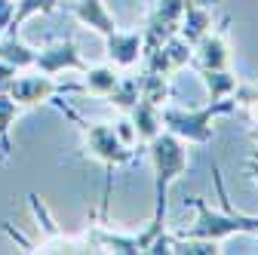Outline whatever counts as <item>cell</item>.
<instances>
[{
	"instance_id": "obj_1",
	"label": "cell",
	"mask_w": 258,
	"mask_h": 255,
	"mask_svg": "<svg viewBox=\"0 0 258 255\" xmlns=\"http://www.w3.org/2000/svg\"><path fill=\"white\" fill-rule=\"evenodd\" d=\"M240 108L237 92L228 99H209L203 108H175V105H163L160 117H163V130L178 136L181 142L190 145H209L215 136V120L228 117Z\"/></svg>"
},
{
	"instance_id": "obj_2",
	"label": "cell",
	"mask_w": 258,
	"mask_h": 255,
	"mask_svg": "<svg viewBox=\"0 0 258 255\" xmlns=\"http://www.w3.org/2000/svg\"><path fill=\"white\" fill-rule=\"evenodd\" d=\"M148 145V157H151V166H154V218L157 225H163V218H166V190L175 178H181L187 172V145L166 133V130H160Z\"/></svg>"
},
{
	"instance_id": "obj_3",
	"label": "cell",
	"mask_w": 258,
	"mask_h": 255,
	"mask_svg": "<svg viewBox=\"0 0 258 255\" xmlns=\"http://www.w3.org/2000/svg\"><path fill=\"white\" fill-rule=\"evenodd\" d=\"M80 126H83V136H86L89 154L95 157V160H102L108 169L123 166V163H133L136 151L126 148V145L117 139L114 126H108V123H83V120H80Z\"/></svg>"
},
{
	"instance_id": "obj_4",
	"label": "cell",
	"mask_w": 258,
	"mask_h": 255,
	"mask_svg": "<svg viewBox=\"0 0 258 255\" xmlns=\"http://www.w3.org/2000/svg\"><path fill=\"white\" fill-rule=\"evenodd\" d=\"M190 4H194V0H157V7H154V13H151V19H148V28L142 31V34H145V55H148L151 49H157L166 37L178 34L181 16H184V10H187ZM145 55H142V58H145Z\"/></svg>"
},
{
	"instance_id": "obj_5",
	"label": "cell",
	"mask_w": 258,
	"mask_h": 255,
	"mask_svg": "<svg viewBox=\"0 0 258 255\" xmlns=\"http://www.w3.org/2000/svg\"><path fill=\"white\" fill-rule=\"evenodd\" d=\"M194 68H231V46H228V19L212 25L206 34L194 43Z\"/></svg>"
},
{
	"instance_id": "obj_6",
	"label": "cell",
	"mask_w": 258,
	"mask_h": 255,
	"mask_svg": "<svg viewBox=\"0 0 258 255\" xmlns=\"http://www.w3.org/2000/svg\"><path fill=\"white\" fill-rule=\"evenodd\" d=\"M190 58H194V46L181 34H172V37H166L163 43H160L157 49H151L145 55V71L169 77V74L181 71L184 65H190Z\"/></svg>"
},
{
	"instance_id": "obj_7",
	"label": "cell",
	"mask_w": 258,
	"mask_h": 255,
	"mask_svg": "<svg viewBox=\"0 0 258 255\" xmlns=\"http://www.w3.org/2000/svg\"><path fill=\"white\" fill-rule=\"evenodd\" d=\"M34 65L40 74H58V71H86L83 58L77 52V43L74 40H58L52 46H46L43 52H37Z\"/></svg>"
},
{
	"instance_id": "obj_8",
	"label": "cell",
	"mask_w": 258,
	"mask_h": 255,
	"mask_svg": "<svg viewBox=\"0 0 258 255\" xmlns=\"http://www.w3.org/2000/svg\"><path fill=\"white\" fill-rule=\"evenodd\" d=\"M108 55L117 68H133L136 61L145 55V34L142 31H114L105 37Z\"/></svg>"
},
{
	"instance_id": "obj_9",
	"label": "cell",
	"mask_w": 258,
	"mask_h": 255,
	"mask_svg": "<svg viewBox=\"0 0 258 255\" xmlns=\"http://www.w3.org/2000/svg\"><path fill=\"white\" fill-rule=\"evenodd\" d=\"M209 4H215V0H194V4L184 10V16H181L178 34H181L190 46L212 28V10H209Z\"/></svg>"
},
{
	"instance_id": "obj_10",
	"label": "cell",
	"mask_w": 258,
	"mask_h": 255,
	"mask_svg": "<svg viewBox=\"0 0 258 255\" xmlns=\"http://www.w3.org/2000/svg\"><path fill=\"white\" fill-rule=\"evenodd\" d=\"M7 92L19 105H37V102H46L55 92V83L49 80V74H43V77H16Z\"/></svg>"
},
{
	"instance_id": "obj_11",
	"label": "cell",
	"mask_w": 258,
	"mask_h": 255,
	"mask_svg": "<svg viewBox=\"0 0 258 255\" xmlns=\"http://www.w3.org/2000/svg\"><path fill=\"white\" fill-rule=\"evenodd\" d=\"M129 114V120H133V126H136V133H139V142H151L160 130H163V117H160V105H154V102H148V99H142L139 95V102L126 111Z\"/></svg>"
},
{
	"instance_id": "obj_12",
	"label": "cell",
	"mask_w": 258,
	"mask_h": 255,
	"mask_svg": "<svg viewBox=\"0 0 258 255\" xmlns=\"http://www.w3.org/2000/svg\"><path fill=\"white\" fill-rule=\"evenodd\" d=\"M71 10H74V16H77L86 28L99 31V34H105V37L117 31V22H114V16L108 13L105 0H77Z\"/></svg>"
},
{
	"instance_id": "obj_13",
	"label": "cell",
	"mask_w": 258,
	"mask_h": 255,
	"mask_svg": "<svg viewBox=\"0 0 258 255\" xmlns=\"http://www.w3.org/2000/svg\"><path fill=\"white\" fill-rule=\"evenodd\" d=\"M209 99H228V95H234L240 89V80L231 68H197Z\"/></svg>"
},
{
	"instance_id": "obj_14",
	"label": "cell",
	"mask_w": 258,
	"mask_h": 255,
	"mask_svg": "<svg viewBox=\"0 0 258 255\" xmlns=\"http://www.w3.org/2000/svg\"><path fill=\"white\" fill-rule=\"evenodd\" d=\"M117 83H120V74H117L111 65H99V68H86V71H83V86H86V92L102 95V99H108V95L117 89Z\"/></svg>"
},
{
	"instance_id": "obj_15",
	"label": "cell",
	"mask_w": 258,
	"mask_h": 255,
	"mask_svg": "<svg viewBox=\"0 0 258 255\" xmlns=\"http://www.w3.org/2000/svg\"><path fill=\"white\" fill-rule=\"evenodd\" d=\"M34 58H37V52L34 49H28L19 37H7L4 43H0V61H7V65H13V68H31L34 65Z\"/></svg>"
},
{
	"instance_id": "obj_16",
	"label": "cell",
	"mask_w": 258,
	"mask_h": 255,
	"mask_svg": "<svg viewBox=\"0 0 258 255\" xmlns=\"http://www.w3.org/2000/svg\"><path fill=\"white\" fill-rule=\"evenodd\" d=\"M172 252H178V255H218V252H224V249H221V243H215V240L172 234Z\"/></svg>"
},
{
	"instance_id": "obj_17",
	"label": "cell",
	"mask_w": 258,
	"mask_h": 255,
	"mask_svg": "<svg viewBox=\"0 0 258 255\" xmlns=\"http://www.w3.org/2000/svg\"><path fill=\"white\" fill-rule=\"evenodd\" d=\"M142 99H148V102H154V105L163 108L169 102V77L154 74V71H145L142 74Z\"/></svg>"
},
{
	"instance_id": "obj_18",
	"label": "cell",
	"mask_w": 258,
	"mask_h": 255,
	"mask_svg": "<svg viewBox=\"0 0 258 255\" xmlns=\"http://www.w3.org/2000/svg\"><path fill=\"white\" fill-rule=\"evenodd\" d=\"M139 95H142V77H120L117 89L108 95V102L117 105L120 111H129L139 102Z\"/></svg>"
},
{
	"instance_id": "obj_19",
	"label": "cell",
	"mask_w": 258,
	"mask_h": 255,
	"mask_svg": "<svg viewBox=\"0 0 258 255\" xmlns=\"http://www.w3.org/2000/svg\"><path fill=\"white\" fill-rule=\"evenodd\" d=\"M52 7H55V0H22L19 10H13V19H10V34L16 37V28H19L25 19H31L34 13H49Z\"/></svg>"
},
{
	"instance_id": "obj_20",
	"label": "cell",
	"mask_w": 258,
	"mask_h": 255,
	"mask_svg": "<svg viewBox=\"0 0 258 255\" xmlns=\"http://www.w3.org/2000/svg\"><path fill=\"white\" fill-rule=\"evenodd\" d=\"M16 111H19V102L13 99V95L0 92V136H7V130H10V123H13Z\"/></svg>"
},
{
	"instance_id": "obj_21",
	"label": "cell",
	"mask_w": 258,
	"mask_h": 255,
	"mask_svg": "<svg viewBox=\"0 0 258 255\" xmlns=\"http://www.w3.org/2000/svg\"><path fill=\"white\" fill-rule=\"evenodd\" d=\"M111 126H114L117 139H120L126 148H136V145H139V133H136V126H133V120H129V117H120V120L111 123Z\"/></svg>"
},
{
	"instance_id": "obj_22",
	"label": "cell",
	"mask_w": 258,
	"mask_h": 255,
	"mask_svg": "<svg viewBox=\"0 0 258 255\" xmlns=\"http://www.w3.org/2000/svg\"><path fill=\"white\" fill-rule=\"evenodd\" d=\"M16 71H19V68L7 65V61H0V92H7V89H10V83L16 80Z\"/></svg>"
},
{
	"instance_id": "obj_23",
	"label": "cell",
	"mask_w": 258,
	"mask_h": 255,
	"mask_svg": "<svg viewBox=\"0 0 258 255\" xmlns=\"http://www.w3.org/2000/svg\"><path fill=\"white\" fill-rule=\"evenodd\" d=\"M10 19H13V4L0 0V34H4V28H10Z\"/></svg>"
},
{
	"instance_id": "obj_24",
	"label": "cell",
	"mask_w": 258,
	"mask_h": 255,
	"mask_svg": "<svg viewBox=\"0 0 258 255\" xmlns=\"http://www.w3.org/2000/svg\"><path fill=\"white\" fill-rule=\"evenodd\" d=\"M246 172H249V175L255 178V184H258V157H255V160H249V163H246Z\"/></svg>"
},
{
	"instance_id": "obj_25",
	"label": "cell",
	"mask_w": 258,
	"mask_h": 255,
	"mask_svg": "<svg viewBox=\"0 0 258 255\" xmlns=\"http://www.w3.org/2000/svg\"><path fill=\"white\" fill-rule=\"evenodd\" d=\"M252 142H255V157H258V133H252Z\"/></svg>"
}]
</instances>
